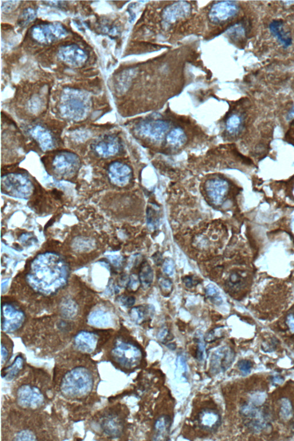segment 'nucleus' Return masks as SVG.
I'll list each match as a JSON object with an SVG mask.
<instances>
[{"mask_svg":"<svg viewBox=\"0 0 294 441\" xmlns=\"http://www.w3.org/2000/svg\"><path fill=\"white\" fill-rule=\"evenodd\" d=\"M69 265L58 253H40L31 261L26 275V282L37 293L52 296L68 284Z\"/></svg>","mask_w":294,"mask_h":441,"instance_id":"obj_1","label":"nucleus"},{"mask_svg":"<svg viewBox=\"0 0 294 441\" xmlns=\"http://www.w3.org/2000/svg\"><path fill=\"white\" fill-rule=\"evenodd\" d=\"M94 385L92 373L83 366H77L63 377L60 388L63 395L70 398L85 396L91 392Z\"/></svg>","mask_w":294,"mask_h":441,"instance_id":"obj_2","label":"nucleus"},{"mask_svg":"<svg viewBox=\"0 0 294 441\" xmlns=\"http://www.w3.org/2000/svg\"><path fill=\"white\" fill-rule=\"evenodd\" d=\"M142 350L134 343L119 339L113 345L111 357L121 367L132 369L138 366L142 360Z\"/></svg>","mask_w":294,"mask_h":441,"instance_id":"obj_3","label":"nucleus"},{"mask_svg":"<svg viewBox=\"0 0 294 441\" xmlns=\"http://www.w3.org/2000/svg\"><path fill=\"white\" fill-rule=\"evenodd\" d=\"M53 174L61 179H69L79 170L81 162L78 156L69 151L58 152L53 156L50 163Z\"/></svg>","mask_w":294,"mask_h":441,"instance_id":"obj_4","label":"nucleus"},{"mask_svg":"<svg viewBox=\"0 0 294 441\" xmlns=\"http://www.w3.org/2000/svg\"><path fill=\"white\" fill-rule=\"evenodd\" d=\"M2 192L8 196L26 199L33 194L34 185L25 175L10 173L2 177Z\"/></svg>","mask_w":294,"mask_h":441,"instance_id":"obj_5","label":"nucleus"},{"mask_svg":"<svg viewBox=\"0 0 294 441\" xmlns=\"http://www.w3.org/2000/svg\"><path fill=\"white\" fill-rule=\"evenodd\" d=\"M2 307V330L11 333L21 329L26 321L25 312L15 304L10 302L3 303Z\"/></svg>","mask_w":294,"mask_h":441,"instance_id":"obj_6","label":"nucleus"},{"mask_svg":"<svg viewBox=\"0 0 294 441\" xmlns=\"http://www.w3.org/2000/svg\"><path fill=\"white\" fill-rule=\"evenodd\" d=\"M229 184L222 178H211L205 182L204 192L207 200L214 206H219L226 200L229 191Z\"/></svg>","mask_w":294,"mask_h":441,"instance_id":"obj_7","label":"nucleus"},{"mask_svg":"<svg viewBox=\"0 0 294 441\" xmlns=\"http://www.w3.org/2000/svg\"><path fill=\"white\" fill-rule=\"evenodd\" d=\"M17 399L21 406L30 409H37L45 402V396L41 389L31 384L20 386L17 392Z\"/></svg>","mask_w":294,"mask_h":441,"instance_id":"obj_8","label":"nucleus"},{"mask_svg":"<svg viewBox=\"0 0 294 441\" xmlns=\"http://www.w3.org/2000/svg\"><path fill=\"white\" fill-rule=\"evenodd\" d=\"M169 127L166 121L150 120L141 123L137 127L136 131L142 137L154 142H159L165 137Z\"/></svg>","mask_w":294,"mask_h":441,"instance_id":"obj_9","label":"nucleus"},{"mask_svg":"<svg viewBox=\"0 0 294 441\" xmlns=\"http://www.w3.org/2000/svg\"><path fill=\"white\" fill-rule=\"evenodd\" d=\"M238 11V7L235 2H219L211 8L209 14V19L213 23H220L234 17Z\"/></svg>","mask_w":294,"mask_h":441,"instance_id":"obj_10","label":"nucleus"},{"mask_svg":"<svg viewBox=\"0 0 294 441\" xmlns=\"http://www.w3.org/2000/svg\"><path fill=\"white\" fill-rule=\"evenodd\" d=\"M268 29L271 37L284 49L292 45L293 38L291 30L288 28L283 19H275L270 22Z\"/></svg>","mask_w":294,"mask_h":441,"instance_id":"obj_11","label":"nucleus"},{"mask_svg":"<svg viewBox=\"0 0 294 441\" xmlns=\"http://www.w3.org/2000/svg\"><path fill=\"white\" fill-rule=\"evenodd\" d=\"M93 149L97 155L102 158H109L116 155L121 148L119 138L114 135H108L98 140L93 144Z\"/></svg>","mask_w":294,"mask_h":441,"instance_id":"obj_12","label":"nucleus"},{"mask_svg":"<svg viewBox=\"0 0 294 441\" xmlns=\"http://www.w3.org/2000/svg\"><path fill=\"white\" fill-rule=\"evenodd\" d=\"M108 175L113 184L124 187L129 184L132 177L131 167L123 163L113 162L109 166Z\"/></svg>","mask_w":294,"mask_h":441,"instance_id":"obj_13","label":"nucleus"},{"mask_svg":"<svg viewBox=\"0 0 294 441\" xmlns=\"http://www.w3.org/2000/svg\"><path fill=\"white\" fill-rule=\"evenodd\" d=\"M100 337L99 334L90 331H81L74 338V345L80 352L84 353H92L99 346Z\"/></svg>","mask_w":294,"mask_h":441,"instance_id":"obj_14","label":"nucleus"},{"mask_svg":"<svg viewBox=\"0 0 294 441\" xmlns=\"http://www.w3.org/2000/svg\"><path fill=\"white\" fill-rule=\"evenodd\" d=\"M190 13L191 6L189 4L185 2H179L167 7L163 12L162 18L164 23L171 25L187 17Z\"/></svg>","mask_w":294,"mask_h":441,"instance_id":"obj_15","label":"nucleus"},{"mask_svg":"<svg viewBox=\"0 0 294 441\" xmlns=\"http://www.w3.org/2000/svg\"><path fill=\"white\" fill-rule=\"evenodd\" d=\"M100 426L102 430L112 438L121 435L123 431L122 419L114 413H109L101 417Z\"/></svg>","mask_w":294,"mask_h":441,"instance_id":"obj_16","label":"nucleus"},{"mask_svg":"<svg viewBox=\"0 0 294 441\" xmlns=\"http://www.w3.org/2000/svg\"><path fill=\"white\" fill-rule=\"evenodd\" d=\"M30 133L31 137L43 151H51L56 147V138L48 129L37 126L31 129Z\"/></svg>","mask_w":294,"mask_h":441,"instance_id":"obj_17","label":"nucleus"},{"mask_svg":"<svg viewBox=\"0 0 294 441\" xmlns=\"http://www.w3.org/2000/svg\"><path fill=\"white\" fill-rule=\"evenodd\" d=\"M233 351L227 347H223L213 353L211 361V368L213 372L219 373L228 369L234 360Z\"/></svg>","mask_w":294,"mask_h":441,"instance_id":"obj_18","label":"nucleus"},{"mask_svg":"<svg viewBox=\"0 0 294 441\" xmlns=\"http://www.w3.org/2000/svg\"><path fill=\"white\" fill-rule=\"evenodd\" d=\"M199 426L207 431H213L221 423V416L212 408H205L199 412L198 416Z\"/></svg>","mask_w":294,"mask_h":441,"instance_id":"obj_19","label":"nucleus"},{"mask_svg":"<svg viewBox=\"0 0 294 441\" xmlns=\"http://www.w3.org/2000/svg\"><path fill=\"white\" fill-rule=\"evenodd\" d=\"M88 321L90 325L101 329L111 327L113 322L109 312L101 308H97L90 313Z\"/></svg>","mask_w":294,"mask_h":441,"instance_id":"obj_20","label":"nucleus"},{"mask_svg":"<svg viewBox=\"0 0 294 441\" xmlns=\"http://www.w3.org/2000/svg\"><path fill=\"white\" fill-rule=\"evenodd\" d=\"M245 118L242 113H235L229 116L225 124L227 134L232 138L240 135L245 127Z\"/></svg>","mask_w":294,"mask_h":441,"instance_id":"obj_21","label":"nucleus"},{"mask_svg":"<svg viewBox=\"0 0 294 441\" xmlns=\"http://www.w3.org/2000/svg\"><path fill=\"white\" fill-rule=\"evenodd\" d=\"M171 419L169 416L164 415L158 417L154 425L155 440H166L169 435Z\"/></svg>","mask_w":294,"mask_h":441,"instance_id":"obj_22","label":"nucleus"},{"mask_svg":"<svg viewBox=\"0 0 294 441\" xmlns=\"http://www.w3.org/2000/svg\"><path fill=\"white\" fill-rule=\"evenodd\" d=\"M25 364V360L22 355H19L16 357L13 364L9 367L4 369L2 371V377L8 381H11L18 376L20 372L23 368Z\"/></svg>","mask_w":294,"mask_h":441,"instance_id":"obj_23","label":"nucleus"},{"mask_svg":"<svg viewBox=\"0 0 294 441\" xmlns=\"http://www.w3.org/2000/svg\"><path fill=\"white\" fill-rule=\"evenodd\" d=\"M166 139L168 146L179 148L186 143L187 136L182 128H176L168 133Z\"/></svg>","mask_w":294,"mask_h":441,"instance_id":"obj_24","label":"nucleus"},{"mask_svg":"<svg viewBox=\"0 0 294 441\" xmlns=\"http://www.w3.org/2000/svg\"><path fill=\"white\" fill-rule=\"evenodd\" d=\"M154 271L151 265L144 261L141 265L139 276L141 285L144 289L151 286L154 280Z\"/></svg>","mask_w":294,"mask_h":441,"instance_id":"obj_25","label":"nucleus"},{"mask_svg":"<svg viewBox=\"0 0 294 441\" xmlns=\"http://www.w3.org/2000/svg\"><path fill=\"white\" fill-rule=\"evenodd\" d=\"M61 314L68 319H74L78 313V306L72 299H66L61 303Z\"/></svg>","mask_w":294,"mask_h":441,"instance_id":"obj_26","label":"nucleus"},{"mask_svg":"<svg viewBox=\"0 0 294 441\" xmlns=\"http://www.w3.org/2000/svg\"><path fill=\"white\" fill-rule=\"evenodd\" d=\"M205 294L207 298H208L211 302L215 304H222V299L220 294H219V290L217 287L214 285L210 284L207 285L205 288Z\"/></svg>","mask_w":294,"mask_h":441,"instance_id":"obj_27","label":"nucleus"},{"mask_svg":"<svg viewBox=\"0 0 294 441\" xmlns=\"http://www.w3.org/2000/svg\"><path fill=\"white\" fill-rule=\"evenodd\" d=\"M147 314V311L142 306L133 307L130 311L131 318L137 323H142Z\"/></svg>","mask_w":294,"mask_h":441,"instance_id":"obj_28","label":"nucleus"},{"mask_svg":"<svg viewBox=\"0 0 294 441\" xmlns=\"http://www.w3.org/2000/svg\"><path fill=\"white\" fill-rule=\"evenodd\" d=\"M74 248L78 251H88L89 249H91L94 243L92 240L84 238H78L76 240L75 243H74Z\"/></svg>","mask_w":294,"mask_h":441,"instance_id":"obj_29","label":"nucleus"},{"mask_svg":"<svg viewBox=\"0 0 294 441\" xmlns=\"http://www.w3.org/2000/svg\"><path fill=\"white\" fill-rule=\"evenodd\" d=\"M35 17V13L32 9H27L23 12L21 18L19 19V24L25 26L29 24V23L33 21Z\"/></svg>","mask_w":294,"mask_h":441,"instance_id":"obj_30","label":"nucleus"},{"mask_svg":"<svg viewBox=\"0 0 294 441\" xmlns=\"http://www.w3.org/2000/svg\"><path fill=\"white\" fill-rule=\"evenodd\" d=\"M163 271L165 274L169 276L174 274L175 265L173 260L171 259H166L163 263Z\"/></svg>","mask_w":294,"mask_h":441,"instance_id":"obj_31","label":"nucleus"},{"mask_svg":"<svg viewBox=\"0 0 294 441\" xmlns=\"http://www.w3.org/2000/svg\"><path fill=\"white\" fill-rule=\"evenodd\" d=\"M242 278L237 272H232L228 278V285L231 288L237 287L242 284Z\"/></svg>","mask_w":294,"mask_h":441,"instance_id":"obj_32","label":"nucleus"},{"mask_svg":"<svg viewBox=\"0 0 294 441\" xmlns=\"http://www.w3.org/2000/svg\"><path fill=\"white\" fill-rule=\"evenodd\" d=\"M140 284L139 277L135 274H133L128 279L127 288L129 290L135 291L138 289Z\"/></svg>","mask_w":294,"mask_h":441,"instance_id":"obj_33","label":"nucleus"},{"mask_svg":"<svg viewBox=\"0 0 294 441\" xmlns=\"http://www.w3.org/2000/svg\"><path fill=\"white\" fill-rule=\"evenodd\" d=\"M14 440H37L33 433L28 431H23L18 433Z\"/></svg>","mask_w":294,"mask_h":441,"instance_id":"obj_34","label":"nucleus"},{"mask_svg":"<svg viewBox=\"0 0 294 441\" xmlns=\"http://www.w3.org/2000/svg\"><path fill=\"white\" fill-rule=\"evenodd\" d=\"M238 366L243 374H247L251 370L252 363L249 360H242L238 362Z\"/></svg>","mask_w":294,"mask_h":441,"instance_id":"obj_35","label":"nucleus"},{"mask_svg":"<svg viewBox=\"0 0 294 441\" xmlns=\"http://www.w3.org/2000/svg\"><path fill=\"white\" fill-rule=\"evenodd\" d=\"M120 301L125 307H131L134 305L136 300L132 296H122L120 298Z\"/></svg>","mask_w":294,"mask_h":441,"instance_id":"obj_36","label":"nucleus"},{"mask_svg":"<svg viewBox=\"0 0 294 441\" xmlns=\"http://www.w3.org/2000/svg\"><path fill=\"white\" fill-rule=\"evenodd\" d=\"M10 351L9 347L2 341V364L3 365L9 360Z\"/></svg>","mask_w":294,"mask_h":441,"instance_id":"obj_37","label":"nucleus"},{"mask_svg":"<svg viewBox=\"0 0 294 441\" xmlns=\"http://www.w3.org/2000/svg\"><path fill=\"white\" fill-rule=\"evenodd\" d=\"M159 284L160 287L164 291H170L171 290L172 283L169 279L165 278H160Z\"/></svg>","mask_w":294,"mask_h":441,"instance_id":"obj_38","label":"nucleus"},{"mask_svg":"<svg viewBox=\"0 0 294 441\" xmlns=\"http://www.w3.org/2000/svg\"><path fill=\"white\" fill-rule=\"evenodd\" d=\"M182 279L183 282L185 284L187 288H191L194 287L195 284H197V283H196L197 281L195 280L193 277L190 276H186L184 277Z\"/></svg>","mask_w":294,"mask_h":441,"instance_id":"obj_39","label":"nucleus"},{"mask_svg":"<svg viewBox=\"0 0 294 441\" xmlns=\"http://www.w3.org/2000/svg\"><path fill=\"white\" fill-rule=\"evenodd\" d=\"M152 258L157 266H160V265H162L163 263V256L162 253L159 252L155 253L152 256Z\"/></svg>","mask_w":294,"mask_h":441,"instance_id":"obj_40","label":"nucleus"},{"mask_svg":"<svg viewBox=\"0 0 294 441\" xmlns=\"http://www.w3.org/2000/svg\"><path fill=\"white\" fill-rule=\"evenodd\" d=\"M110 260L116 267H120L122 265L123 258L120 256H113L110 257Z\"/></svg>","mask_w":294,"mask_h":441,"instance_id":"obj_41","label":"nucleus"}]
</instances>
